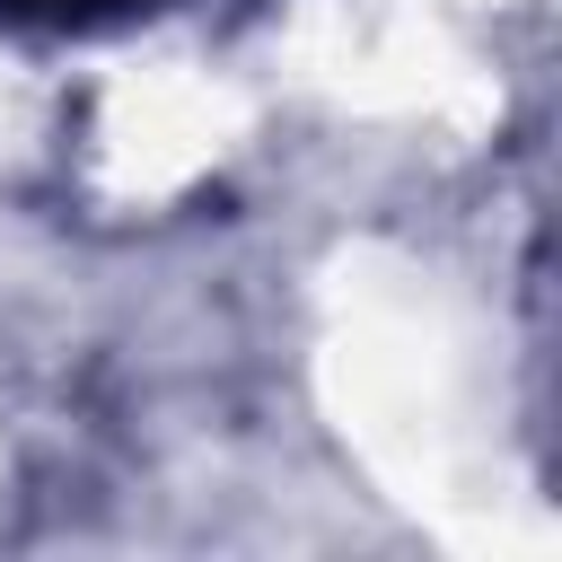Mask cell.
Here are the masks:
<instances>
[{
  "label": "cell",
  "mask_w": 562,
  "mask_h": 562,
  "mask_svg": "<svg viewBox=\"0 0 562 562\" xmlns=\"http://www.w3.org/2000/svg\"><path fill=\"white\" fill-rule=\"evenodd\" d=\"M105 9H132V0H0V18H105Z\"/></svg>",
  "instance_id": "cell-1"
}]
</instances>
